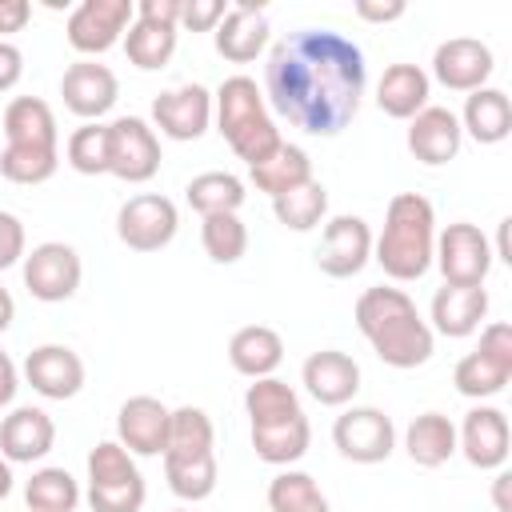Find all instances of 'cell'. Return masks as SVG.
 <instances>
[{"label":"cell","instance_id":"21","mask_svg":"<svg viewBox=\"0 0 512 512\" xmlns=\"http://www.w3.org/2000/svg\"><path fill=\"white\" fill-rule=\"evenodd\" d=\"M56 444V424L44 408H12L4 420H0V456L8 464H32V460H44Z\"/></svg>","mask_w":512,"mask_h":512},{"label":"cell","instance_id":"44","mask_svg":"<svg viewBox=\"0 0 512 512\" xmlns=\"http://www.w3.org/2000/svg\"><path fill=\"white\" fill-rule=\"evenodd\" d=\"M24 76V52L12 40H0V92H12Z\"/></svg>","mask_w":512,"mask_h":512},{"label":"cell","instance_id":"23","mask_svg":"<svg viewBox=\"0 0 512 512\" xmlns=\"http://www.w3.org/2000/svg\"><path fill=\"white\" fill-rule=\"evenodd\" d=\"M488 316V292L484 284L480 288H456V284H444L436 288L432 296V328L448 340H464L480 328V320Z\"/></svg>","mask_w":512,"mask_h":512},{"label":"cell","instance_id":"35","mask_svg":"<svg viewBox=\"0 0 512 512\" xmlns=\"http://www.w3.org/2000/svg\"><path fill=\"white\" fill-rule=\"evenodd\" d=\"M124 52L140 72H156L172 60L176 52V28L152 24V20H132L124 32Z\"/></svg>","mask_w":512,"mask_h":512},{"label":"cell","instance_id":"9","mask_svg":"<svg viewBox=\"0 0 512 512\" xmlns=\"http://www.w3.org/2000/svg\"><path fill=\"white\" fill-rule=\"evenodd\" d=\"M444 272V284H456V288H480L488 268H492V244L488 236L468 224V220H456L448 224L440 236H436V256H432Z\"/></svg>","mask_w":512,"mask_h":512},{"label":"cell","instance_id":"13","mask_svg":"<svg viewBox=\"0 0 512 512\" xmlns=\"http://www.w3.org/2000/svg\"><path fill=\"white\" fill-rule=\"evenodd\" d=\"M60 96H64V108L72 116H80L84 124H96L104 112H112V104L120 96V80L108 64L76 60L60 76Z\"/></svg>","mask_w":512,"mask_h":512},{"label":"cell","instance_id":"33","mask_svg":"<svg viewBox=\"0 0 512 512\" xmlns=\"http://www.w3.org/2000/svg\"><path fill=\"white\" fill-rule=\"evenodd\" d=\"M244 412H248L252 428H264V424L292 420V416H300L304 408H300L296 388H288V384L276 380V376H260V380H252L248 392H244Z\"/></svg>","mask_w":512,"mask_h":512},{"label":"cell","instance_id":"40","mask_svg":"<svg viewBox=\"0 0 512 512\" xmlns=\"http://www.w3.org/2000/svg\"><path fill=\"white\" fill-rule=\"evenodd\" d=\"M56 168H60V148H16V144H4V152H0L4 180L24 184V188L52 180Z\"/></svg>","mask_w":512,"mask_h":512},{"label":"cell","instance_id":"8","mask_svg":"<svg viewBox=\"0 0 512 512\" xmlns=\"http://www.w3.org/2000/svg\"><path fill=\"white\" fill-rule=\"evenodd\" d=\"M332 444L344 460L352 464H380L392 456L396 448V428H392V416L372 408V404H360V408H344L332 424Z\"/></svg>","mask_w":512,"mask_h":512},{"label":"cell","instance_id":"1","mask_svg":"<svg viewBox=\"0 0 512 512\" xmlns=\"http://www.w3.org/2000/svg\"><path fill=\"white\" fill-rule=\"evenodd\" d=\"M364 52L332 28H300L264 60V100L308 136H340L364 100Z\"/></svg>","mask_w":512,"mask_h":512},{"label":"cell","instance_id":"32","mask_svg":"<svg viewBox=\"0 0 512 512\" xmlns=\"http://www.w3.org/2000/svg\"><path fill=\"white\" fill-rule=\"evenodd\" d=\"M312 444V424L308 416H292V420H280V424H264V428H252V448L264 464H296Z\"/></svg>","mask_w":512,"mask_h":512},{"label":"cell","instance_id":"49","mask_svg":"<svg viewBox=\"0 0 512 512\" xmlns=\"http://www.w3.org/2000/svg\"><path fill=\"white\" fill-rule=\"evenodd\" d=\"M508 484H512V476H508V472H496V480H492V504H496V512H512Z\"/></svg>","mask_w":512,"mask_h":512},{"label":"cell","instance_id":"29","mask_svg":"<svg viewBox=\"0 0 512 512\" xmlns=\"http://www.w3.org/2000/svg\"><path fill=\"white\" fill-rule=\"evenodd\" d=\"M404 448L412 456V464L420 468H440L456 456V424L444 412H424L408 424L404 432Z\"/></svg>","mask_w":512,"mask_h":512},{"label":"cell","instance_id":"45","mask_svg":"<svg viewBox=\"0 0 512 512\" xmlns=\"http://www.w3.org/2000/svg\"><path fill=\"white\" fill-rule=\"evenodd\" d=\"M136 20H152V24H180V0H140L136 4Z\"/></svg>","mask_w":512,"mask_h":512},{"label":"cell","instance_id":"11","mask_svg":"<svg viewBox=\"0 0 512 512\" xmlns=\"http://www.w3.org/2000/svg\"><path fill=\"white\" fill-rule=\"evenodd\" d=\"M132 20H136L132 0H84V4L72 8L64 32H68V44L80 56H100L128 32Z\"/></svg>","mask_w":512,"mask_h":512},{"label":"cell","instance_id":"30","mask_svg":"<svg viewBox=\"0 0 512 512\" xmlns=\"http://www.w3.org/2000/svg\"><path fill=\"white\" fill-rule=\"evenodd\" d=\"M216 432L204 408H172V428H168V448L164 460H212L216 452Z\"/></svg>","mask_w":512,"mask_h":512},{"label":"cell","instance_id":"2","mask_svg":"<svg viewBox=\"0 0 512 512\" xmlns=\"http://www.w3.org/2000/svg\"><path fill=\"white\" fill-rule=\"evenodd\" d=\"M352 316L360 336L388 368H420L432 360L436 336L404 288H388V284L364 288Z\"/></svg>","mask_w":512,"mask_h":512},{"label":"cell","instance_id":"22","mask_svg":"<svg viewBox=\"0 0 512 512\" xmlns=\"http://www.w3.org/2000/svg\"><path fill=\"white\" fill-rule=\"evenodd\" d=\"M268 48V16L260 4H232L216 24V52L232 64H252Z\"/></svg>","mask_w":512,"mask_h":512},{"label":"cell","instance_id":"19","mask_svg":"<svg viewBox=\"0 0 512 512\" xmlns=\"http://www.w3.org/2000/svg\"><path fill=\"white\" fill-rule=\"evenodd\" d=\"M460 144H464V132H460V116L452 108L428 104L408 120V152L428 168L456 160Z\"/></svg>","mask_w":512,"mask_h":512},{"label":"cell","instance_id":"34","mask_svg":"<svg viewBox=\"0 0 512 512\" xmlns=\"http://www.w3.org/2000/svg\"><path fill=\"white\" fill-rule=\"evenodd\" d=\"M184 196L200 216H220V212H240L248 192H244V180L232 172H200L188 180Z\"/></svg>","mask_w":512,"mask_h":512},{"label":"cell","instance_id":"37","mask_svg":"<svg viewBox=\"0 0 512 512\" xmlns=\"http://www.w3.org/2000/svg\"><path fill=\"white\" fill-rule=\"evenodd\" d=\"M272 212H276V220H280L284 228H292V232H312V228L328 216V188L312 176L308 184H300V188L276 196V200H272Z\"/></svg>","mask_w":512,"mask_h":512},{"label":"cell","instance_id":"42","mask_svg":"<svg viewBox=\"0 0 512 512\" xmlns=\"http://www.w3.org/2000/svg\"><path fill=\"white\" fill-rule=\"evenodd\" d=\"M224 0H180V24L188 32H212L224 20Z\"/></svg>","mask_w":512,"mask_h":512},{"label":"cell","instance_id":"48","mask_svg":"<svg viewBox=\"0 0 512 512\" xmlns=\"http://www.w3.org/2000/svg\"><path fill=\"white\" fill-rule=\"evenodd\" d=\"M16 388H20V372H16L12 356H8L4 344H0V408H8V404L16 400Z\"/></svg>","mask_w":512,"mask_h":512},{"label":"cell","instance_id":"26","mask_svg":"<svg viewBox=\"0 0 512 512\" xmlns=\"http://www.w3.org/2000/svg\"><path fill=\"white\" fill-rule=\"evenodd\" d=\"M228 360L240 376L248 380H260V376H272L284 360V340L276 328L268 324H244L240 332H232L228 340Z\"/></svg>","mask_w":512,"mask_h":512},{"label":"cell","instance_id":"4","mask_svg":"<svg viewBox=\"0 0 512 512\" xmlns=\"http://www.w3.org/2000/svg\"><path fill=\"white\" fill-rule=\"evenodd\" d=\"M212 112H216V128L228 140V148L252 168L260 160H268L280 148V128L268 116L264 92L256 88L252 76H228L216 96H212Z\"/></svg>","mask_w":512,"mask_h":512},{"label":"cell","instance_id":"18","mask_svg":"<svg viewBox=\"0 0 512 512\" xmlns=\"http://www.w3.org/2000/svg\"><path fill=\"white\" fill-rule=\"evenodd\" d=\"M300 380L308 388V396L324 408H344L356 392H360V364L340 352V348H320L304 360Z\"/></svg>","mask_w":512,"mask_h":512},{"label":"cell","instance_id":"6","mask_svg":"<svg viewBox=\"0 0 512 512\" xmlns=\"http://www.w3.org/2000/svg\"><path fill=\"white\" fill-rule=\"evenodd\" d=\"M176 228H180V212L160 192H140V196L124 200L120 212H116V236L132 252H160V248H168Z\"/></svg>","mask_w":512,"mask_h":512},{"label":"cell","instance_id":"52","mask_svg":"<svg viewBox=\"0 0 512 512\" xmlns=\"http://www.w3.org/2000/svg\"><path fill=\"white\" fill-rule=\"evenodd\" d=\"M172 512H192V508H172Z\"/></svg>","mask_w":512,"mask_h":512},{"label":"cell","instance_id":"36","mask_svg":"<svg viewBox=\"0 0 512 512\" xmlns=\"http://www.w3.org/2000/svg\"><path fill=\"white\" fill-rule=\"evenodd\" d=\"M24 504L28 512H76L80 484L72 480L68 468H36L32 480L24 484Z\"/></svg>","mask_w":512,"mask_h":512},{"label":"cell","instance_id":"7","mask_svg":"<svg viewBox=\"0 0 512 512\" xmlns=\"http://www.w3.org/2000/svg\"><path fill=\"white\" fill-rule=\"evenodd\" d=\"M108 172L124 184H144L160 172V140L148 120L116 116L108 124Z\"/></svg>","mask_w":512,"mask_h":512},{"label":"cell","instance_id":"20","mask_svg":"<svg viewBox=\"0 0 512 512\" xmlns=\"http://www.w3.org/2000/svg\"><path fill=\"white\" fill-rule=\"evenodd\" d=\"M24 380L44 400H72L84 388V360L68 344H40L24 360Z\"/></svg>","mask_w":512,"mask_h":512},{"label":"cell","instance_id":"25","mask_svg":"<svg viewBox=\"0 0 512 512\" xmlns=\"http://www.w3.org/2000/svg\"><path fill=\"white\" fill-rule=\"evenodd\" d=\"M4 140L16 148H60V128L40 96H16L4 108Z\"/></svg>","mask_w":512,"mask_h":512},{"label":"cell","instance_id":"27","mask_svg":"<svg viewBox=\"0 0 512 512\" xmlns=\"http://www.w3.org/2000/svg\"><path fill=\"white\" fill-rule=\"evenodd\" d=\"M460 132H468L476 144H500L512 132V100L504 88H476L464 100Z\"/></svg>","mask_w":512,"mask_h":512},{"label":"cell","instance_id":"14","mask_svg":"<svg viewBox=\"0 0 512 512\" xmlns=\"http://www.w3.org/2000/svg\"><path fill=\"white\" fill-rule=\"evenodd\" d=\"M508 444H512V432H508V416L492 404H476L464 424L456 428V452H464V460L480 472H492V468H504L508 460Z\"/></svg>","mask_w":512,"mask_h":512},{"label":"cell","instance_id":"24","mask_svg":"<svg viewBox=\"0 0 512 512\" xmlns=\"http://www.w3.org/2000/svg\"><path fill=\"white\" fill-rule=\"evenodd\" d=\"M432 80L420 64H388L376 84V104L392 120H412L420 108H428Z\"/></svg>","mask_w":512,"mask_h":512},{"label":"cell","instance_id":"41","mask_svg":"<svg viewBox=\"0 0 512 512\" xmlns=\"http://www.w3.org/2000/svg\"><path fill=\"white\" fill-rule=\"evenodd\" d=\"M64 160L80 176H104L108 172V124H80L64 144Z\"/></svg>","mask_w":512,"mask_h":512},{"label":"cell","instance_id":"15","mask_svg":"<svg viewBox=\"0 0 512 512\" xmlns=\"http://www.w3.org/2000/svg\"><path fill=\"white\" fill-rule=\"evenodd\" d=\"M152 124L168 140H200L212 124V92L204 84H180L152 100Z\"/></svg>","mask_w":512,"mask_h":512},{"label":"cell","instance_id":"47","mask_svg":"<svg viewBox=\"0 0 512 512\" xmlns=\"http://www.w3.org/2000/svg\"><path fill=\"white\" fill-rule=\"evenodd\" d=\"M32 20V4L28 0H0V40L8 32H20Z\"/></svg>","mask_w":512,"mask_h":512},{"label":"cell","instance_id":"43","mask_svg":"<svg viewBox=\"0 0 512 512\" xmlns=\"http://www.w3.org/2000/svg\"><path fill=\"white\" fill-rule=\"evenodd\" d=\"M24 260V224L12 212H0V272Z\"/></svg>","mask_w":512,"mask_h":512},{"label":"cell","instance_id":"3","mask_svg":"<svg viewBox=\"0 0 512 512\" xmlns=\"http://www.w3.org/2000/svg\"><path fill=\"white\" fill-rule=\"evenodd\" d=\"M436 256V212L420 192H396L384 212V232L372 240V260L384 276L408 284L432 268Z\"/></svg>","mask_w":512,"mask_h":512},{"label":"cell","instance_id":"12","mask_svg":"<svg viewBox=\"0 0 512 512\" xmlns=\"http://www.w3.org/2000/svg\"><path fill=\"white\" fill-rule=\"evenodd\" d=\"M372 260V228L360 216H332L324 224L320 248H316V268L332 280H348L356 272H364V264Z\"/></svg>","mask_w":512,"mask_h":512},{"label":"cell","instance_id":"28","mask_svg":"<svg viewBox=\"0 0 512 512\" xmlns=\"http://www.w3.org/2000/svg\"><path fill=\"white\" fill-rule=\"evenodd\" d=\"M248 176H252L256 192H268V196L276 200V196H284V192H292V188H300V184L312 180V160H308V152H304L300 144L280 140V148H276L268 160L252 164Z\"/></svg>","mask_w":512,"mask_h":512},{"label":"cell","instance_id":"39","mask_svg":"<svg viewBox=\"0 0 512 512\" xmlns=\"http://www.w3.org/2000/svg\"><path fill=\"white\" fill-rule=\"evenodd\" d=\"M200 244L208 252L212 264H236L248 252V228L236 212H220V216H204L200 224Z\"/></svg>","mask_w":512,"mask_h":512},{"label":"cell","instance_id":"17","mask_svg":"<svg viewBox=\"0 0 512 512\" xmlns=\"http://www.w3.org/2000/svg\"><path fill=\"white\" fill-rule=\"evenodd\" d=\"M492 48L484 40L472 36H452L432 52V76L448 88V92H476L488 88L492 76Z\"/></svg>","mask_w":512,"mask_h":512},{"label":"cell","instance_id":"51","mask_svg":"<svg viewBox=\"0 0 512 512\" xmlns=\"http://www.w3.org/2000/svg\"><path fill=\"white\" fill-rule=\"evenodd\" d=\"M12 480H16V476H12V464H8L4 456H0V500H4L8 492H12Z\"/></svg>","mask_w":512,"mask_h":512},{"label":"cell","instance_id":"31","mask_svg":"<svg viewBox=\"0 0 512 512\" xmlns=\"http://www.w3.org/2000/svg\"><path fill=\"white\" fill-rule=\"evenodd\" d=\"M508 380H512V356H492V352H484V348L468 352V356L456 364V372H452L456 392L468 396V400H488V396L504 392Z\"/></svg>","mask_w":512,"mask_h":512},{"label":"cell","instance_id":"38","mask_svg":"<svg viewBox=\"0 0 512 512\" xmlns=\"http://www.w3.org/2000/svg\"><path fill=\"white\" fill-rule=\"evenodd\" d=\"M268 508L272 512H332L328 508V496L320 492V484L308 472H296V468L272 476V484H268Z\"/></svg>","mask_w":512,"mask_h":512},{"label":"cell","instance_id":"10","mask_svg":"<svg viewBox=\"0 0 512 512\" xmlns=\"http://www.w3.org/2000/svg\"><path fill=\"white\" fill-rule=\"evenodd\" d=\"M84 280V264L76 256L72 244L64 240H44L32 252H24V288L44 300V304H60L72 300L76 288Z\"/></svg>","mask_w":512,"mask_h":512},{"label":"cell","instance_id":"5","mask_svg":"<svg viewBox=\"0 0 512 512\" xmlns=\"http://www.w3.org/2000/svg\"><path fill=\"white\" fill-rule=\"evenodd\" d=\"M148 500L144 476L120 440H100L88 452V504L92 512H140Z\"/></svg>","mask_w":512,"mask_h":512},{"label":"cell","instance_id":"16","mask_svg":"<svg viewBox=\"0 0 512 512\" xmlns=\"http://www.w3.org/2000/svg\"><path fill=\"white\" fill-rule=\"evenodd\" d=\"M172 428V408L156 396H128L116 412V440L132 456H164Z\"/></svg>","mask_w":512,"mask_h":512},{"label":"cell","instance_id":"50","mask_svg":"<svg viewBox=\"0 0 512 512\" xmlns=\"http://www.w3.org/2000/svg\"><path fill=\"white\" fill-rule=\"evenodd\" d=\"M12 320H16V300H12V292L0 284V332H4Z\"/></svg>","mask_w":512,"mask_h":512},{"label":"cell","instance_id":"46","mask_svg":"<svg viewBox=\"0 0 512 512\" xmlns=\"http://www.w3.org/2000/svg\"><path fill=\"white\" fill-rule=\"evenodd\" d=\"M404 12H408V4H404V0H388V4L360 0V4H356V16H360V20H368V24H392V20H400Z\"/></svg>","mask_w":512,"mask_h":512}]
</instances>
